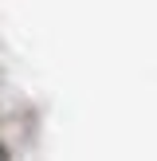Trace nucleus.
Returning a JSON list of instances; mask_svg holds the SVG:
<instances>
[{
    "label": "nucleus",
    "instance_id": "f257e3e1",
    "mask_svg": "<svg viewBox=\"0 0 157 161\" xmlns=\"http://www.w3.org/2000/svg\"><path fill=\"white\" fill-rule=\"evenodd\" d=\"M0 157H4V149H0Z\"/></svg>",
    "mask_w": 157,
    "mask_h": 161
}]
</instances>
